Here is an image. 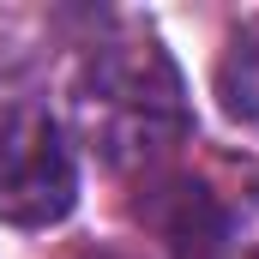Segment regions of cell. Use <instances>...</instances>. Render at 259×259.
Wrapping results in <instances>:
<instances>
[{
  "instance_id": "6da1fadb",
  "label": "cell",
  "mask_w": 259,
  "mask_h": 259,
  "mask_svg": "<svg viewBox=\"0 0 259 259\" xmlns=\"http://www.w3.org/2000/svg\"><path fill=\"white\" fill-rule=\"evenodd\" d=\"M72 121L109 169H151L187 133V84L157 36H109L72 72Z\"/></svg>"
},
{
  "instance_id": "7a4b0ae2",
  "label": "cell",
  "mask_w": 259,
  "mask_h": 259,
  "mask_svg": "<svg viewBox=\"0 0 259 259\" xmlns=\"http://www.w3.org/2000/svg\"><path fill=\"white\" fill-rule=\"evenodd\" d=\"M78 205V157L55 115L24 109L0 127V223L49 229Z\"/></svg>"
},
{
  "instance_id": "3957f363",
  "label": "cell",
  "mask_w": 259,
  "mask_h": 259,
  "mask_svg": "<svg viewBox=\"0 0 259 259\" xmlns=\"http://www.w3.org/2000/svg\"><path fill=\"white\" fill-rule=\"evenodd\" d=\"M151 229L175 247V259H229V217L199 181H169L151 199Z\"/></svg>"
},
{
  "instance_id": "277c9868",
  "label": "cell",
  "mask_w": 259,
  "mask_h": 259,
  "mask_svg": "<svg viewBox=\"0 0 259 259\" xmlns=\"http://www.w3.org/2000/svg\"><path fill=\"white\" fill-rule=\"evenodd\" d=\"M217 103L235 127H259V12H247L217 55Z\"/></svg>"
}]
</instances>
